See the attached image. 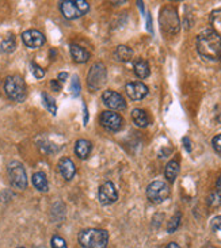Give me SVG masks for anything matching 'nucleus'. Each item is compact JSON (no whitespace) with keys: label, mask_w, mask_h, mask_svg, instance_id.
<instances>
[{"label":"nucleus","mask_w":221,"mask_h":248,"mask_svg":"<svg viewBox=\"0 0 221 248\" xmlns=\"http://www.w3.org/2000/svg\"><path fill=\"white\" fill-rule=\"evenodd\" d=\"M122 117L115 111H103L101 114V125L110 132H118L122 127Z\"/></svg>","instance_id":"nucleus-10"},{"label":"nucleus","mask_w":221,"mask_h":248,"mask_svg":"<svg viewBox=\"0 0 221 248\" xmlns=\"http://www.w3.org/2000/svg\"><path fill=\"white\" fill-rule=\"evenodd\" d=\"M212 145L215 148L216 152H219L221 154V134H217L213 137V140H212Z\"/></svg>","instance_id":"nucleus-30"},{"label":"nucleus","mask_w":221,"mask_h":248,"mask_svg":"<svg viewBox=\"0 0 221 248\" xmlns=\"http://www.w3.org/2000/svg\"><path fill=\"white\" fill-rule=\"evenodd\" d=\"M212 228L213 231H221V216H217L212 220Z\"/></svg>","instance_id":"nucleus-31"},{"label":"nucleus","mask_w":221,"mask_h":248,"mask_svg":"<svg viewBox=\"0 0 221 248\" xmlns=\"http://www.w3.org/2000/svg\"><path fill=\"white\" fill-rule=\"evenodd\" d=\"M7 174H8V179L14 188L25 190L27 187V175L22 163L11 161L7 166Z\"/></svg>","instance_id":"nucleus-6"},{"label":"nucleus","mask_w":221,"mask_h":248,"mask_svg":"<svg viewBox=\"0 0 221 248\" xmlns=\"http://www.w3.org/2000/svg\"><path fill=\"white\" fill-rule=\"evenodd\" d=\"M69 52H71V56H72V59H74L75 62H78V64H84V62H87V61L90 60V57H91V54L88 53L84 47L80 46V45H78V44H72V45L69 46Z\"/></svg>","instance_id":"nucleus-15"},{"label":"nucleus","mask_w":221,"mask_h":248,"mask_svg":"<svg viewBox=\"0 0 221 248\" xmlns=\"http://www.w3.org/2000/svg\"><path fill=\"white\" fill-rule=\"evenodd\" d=\"M125 91L132 101H141L147 96L149 90L142 81H132V83H127Z\"/></svg>","instance_id":"nucleus-12"},{"label":"nucleus","mask_w":221,"mask_h":248,"mask_svg":"<svg viewBox=\"0 0 221 248\" xmlns=\"http://www.w3.org/2000/svg\"><path fill=\"white\" fill-rule=\"evenodd\" d=\"M60 11L67 19H78L90 11V4L86 0H64L60 3Z\"/></svg>","instance_id":"nucleus-4"},{"label":"nucleus","mask_w":221,"mask_h":248,"mask_svg":"<svg viewBox=\"0 0 221 248\" xmlns=\"http://www.w3.org/2000/svg\"><path fill=\"white\" fill-rule=\"evenodd\" d=\"M4 93L15 102H23L26 99V83L19 75L7 76L4 80Z\"/></svg>","instance_id":"nucleus-3"},{"label":"nucleus","mask_w":221,"mask_h":248,"mask_svg":"<svg viewBox=\"0 0 221 248\" xmlns=\"http://www.w3.org/2000/svg\"><path fill=\"white\" fill-rule=\"evenodd\" d=\"M50 87L53 88L54 91H60V90H61V86L59 84V81H57V80L50 81Z\"/></svg>","instance_id":"nucleus-33"},{"label":"nucleus","mask_w":221,"mask_h":248,"mask_svg":"<svg viewBox=\"0 0 221 248\" xmlns=\"http://www.w3.org/2000/svg\"><path fill=\"white\" fill-rule=\"evenodd\" d=\"M22 40L23 44L30 49H38L44 44H45V37L44 34L38 31V30H26L25 33L22 34Z\"/></svg>","instance_id":"nucleus-13"},{"label":"nucleus","mask_w":221,"mask_h":248,"mask_svg":"<svg viewBox=\"0 0 221 248\" xmlns=\"http://www.w3.org/2000/svg\"><path fill=\"white\" fill-rule=\"evenodd\" d=\"M18 248H25V247H18Z\"/></svg>","instance_id":"nucleus-38"},{"label":"nucleus","mask_w":221,"mask_h":248,"mask_svg":"<svg viewBox=\"0 0 221 248\" xmlns=\"http://www.w3.org/2000/svg\"><path fill=\"white\" fill-rule=\"evenodd\" d=\"M114 57H115V60L120 61V62H129L133 57V50L126 45H120L115 49Z\"/></svg>","instance_id":"nucleus-18"},{"label":"nucleus","mask_w":221,"mask_h":248,"mask_svg":"<svg viewBox=\"0 0 221 248\" xmlns=\"http://www.w3.org/2000/svg\"><path fill=\"white\" fill-rule=\"evenodd\" d=\"M183 144H185V148L188 152H191V142H190V139L189 137H183Z\"/></svg>","instance_id":"nucleus-32"},{"label":"nucleus","mask_w":221,"mask_h":248,"mask_svg":"<svg viewBox=\"0 0 221 248\" xmlns=\"http://www.w3.org/2000/svg\"><path fill=\"white\" fill-rule=\"evenodd\" d=\"M59 171H60L61 176L65 179V181H71L76 174V167H75L74 161L68 157H64L59 161Z\"/></svg>","instance_id":"nucleus-14"},{"label":"nucleus","mask_w":221,"mask_h":248,"mask_svg":"<svg viewBox=\"0 0 221 248\" xmlns=\"http://www.w3.org/2000/svg\"><path fill=\"white\" fill-rule=\"evenodd\" d=\"M132 120L134 125L139 127H147L149 125V118L142 108H134L132 111Z\"/></svg>","instance_id":"nucleus-19"},{"label":"nucleus","mask_w":221,"mask_h":248,"mask_svg":"<svg viewBox=\"0 0 221 248\" xmlns=\"http://www.w3.org/2000/svg\"><path fill=\"white\" fill-rule=\"evenodd\" d=\"M42 101H44L45 108H47L52 114L53 115L57 114V106H56V102H54V99L50 96V95H47V93H42Z\"/></svg>","instance_id":"nucleus-24"},{"label":"nucleus","mask_w":221,"mask_h":248,"mask_svg":"<svg viewBox=\"0 0 221 248\" xmlns=\"http://www.w3.org/2000/svg\"><path fill=\"white\" fill-rule=\"evenodd\" d=\"M159 22H160L161 30L168 35L178 34L179 29H181V20H179L178 13L173 7H164L161 10Z\"/></svg>","instance_id":"nucleus-5"},{"label":"nucleus","mask_w":221,"mask_h":248,"mask_svg":"<svg viewBox=\"0 0 221 248\" xmlns=\"http://www.w3.org/2000/svg\"><path fill=\"white\" fill-rule=\"evenodd\" d=\"M208 205L210 208H219V206H221V191L216 190V191L209 194Z\"/></svg>","instance_id":"nucleus-26"},{"label":"nucleus","mask_w":221,"mask_h":248,"mask_svg":"<svg viewBox=\"0 0 221 248\" xmlns=\"http://www.w3.org/2000/svg\"><path fill=\"white\" fill-rule=\"evenodd\" d=\"M134 74L139 79H147L149 74H151V69H149V64L144 59H137L134 61Z\"/></svg>","instance_id":"nucleus-17"},{"label":"nucleus","mask_w":221,"mask_h":248,"mask_svg":"<svg viewBox=\"0 0 221 248\" xmlns=\"http://www.w3.org/2000/svg\"><path fill=\"white\" fill-rule=\"evenodd\" d=\"M32 181H33L34 187L37 188L38 191H42V193H45L49 190V182H47V175L44 174V172H35L33 175V178H32Z\"/></svg>","instance_id":"nucleus-21"},{"label":"nucleus","mask_w":221,"mask_h":248,"mask_svg":"<svg viewBox=\"0 0 221 248\" xmlns=\"http://www.w3.org/2000/svg\"><path fill=\"white\" fill-rule=\"evenodd\" d=\"M106 79H108V71H106V67L102 64V62H96L93 67L90 68L87 75V86L90 91H98L101 90L105 83H106Z\"/></svg>","instance_id":"nucleus-7"},{"label":"nucleus","mask_w":221,"mask_h":248,"mask_svg":"<svg viewBox=\"0 0 221 248\" xmlns=\"http://www.w3.org/2000/svg\"><path fill=\"white\" fill-rule=\"evenodd\" d=\"M118 200V191L113 182H105L99 187V201L102 205H111Z\"/></svg>","instance_id":"nucleus-11"},{"label":"nucleus","mask_w":221,"mask_h":248,"mask_svg":"<svg viewBox=\"0 0 221 248\" xmlns=\"http://www.w3.org/2000/svg\"><path fill=\"white\" fill-rule=\"evenodd\" d=\"M216 187H217V190H219V191H221V175L219 176L217 182H216Z\"/></svg>","instance_id":"nucleus-36"},{"label":"nucleus","mask_w":221,"mask_h":248,"mask_svg":"<svg viewBox=\"0 0 221 248\" xmlns=\"http://www.w3.org/2000/svg\"><path fill=\"white\" fill-rule=\"evenodd\" d=\"M170 195V187L166 182L155 181L149 183L147 187V197L152 203H161L168 198Z\"/></svg>","instance_id":"nucleus-8"},{"label":"nucleus","mask_w":221,"mask_h":248,"mask_svg":"<svg viewBox=\"0 0 221 248\" xmlns=\"http://www.w3.org/2000/svg\"><path fill=\"white\" fill-rule=\"evenodd\" d=\"M197 50L205 59H219L221 52V37H219L213 30H204L197 37Z\"/></svg>","instance_id":"nucleus-1"},{"label":"nucleus","mask_w":221,"mask_h":248,"mask_svg":"<svg viewBox=\"0 0 221 248\" xmlns=\"http://www.w3.org/2000/svg\"><path fill=\"white\" fill-rule=\"evenodd\" d=\"M16 47V40H15V35L10 34L4 37L3 40H0V52L3 53H11L15 50Z\"/></svg>","instance_id":"nucleus-22"},{"label":"nucleus","mask_w":221,"mask_h":248,"mask_svg":"<svg viewBox=\"0 0 221 248\" xmlns=\"http://www.w3.org/2000/svg\"><path fill=\"white\" fill-rule=\"evenodd\" d=\"M181 220H182V215L178 212V213H175L173 217H171V220L168 221L167 225V232L168 233H174L176 229L179 228V225H181Z\"/></svg>","instance_id":"nucleus-25"},{"label":"nucleus","mask_w":221,"mask_h":248,"mask_svg":"<svg viewBox=\"0 0 221 248\" xmlns=\"http://www.w3.org/2000/svg\"><path fill=\"white\" fill-rule=\"evenodd\" d=\"M219 59H220V61H221V52H220V56H219Z\"/></svg>","instance_id":"nucleus-37"},{"label":"nucleus","mask_w":221,"mask_h":248,"mask_svg":"<svg viewBox=\"0 0 221 248\" xmlns=\"http://www.w3.org/2000/svg\"><path fill=\"white\" fill-rule=\"evenodd\" d=\"M210 25H212V30L219 37H221V8H217L210 14Z\"/></svg>","instance_id":"nucleus-23"},{"label":"nucleus","mask_w":221,"mask_h":248,"mask_svg":"<svg viewBox=\"0 0 221 248\" xmlns=\"http://www.w3.org/2000/svg\"><path fill=\"white\" fill-rule=\"evenodd\" d=\"M91 149H93V145L86 139H80L75 142V154L79 159H87L91 154Z\"/></svg>","instance_id":"nucleus-16"},{"label":"nucleus","mask_w":221,"mask_h":248,"mask_svg":"<svg viewBox=\"0 0 221 248\" xmlns=\"http://www.w3.org/2000/svg\"><path fill=\"white\" fill-rule=\"evenodd\" d=\"M68 79V74H65V72H63V74H59V81H64L67 80Z\"/></svg>","instance_id":"nucleus-34"},{"label":"nucleus","mask_w":221,"mask_h":248,"mask_svg":"<svg viewBox=\"0 0 221 248\" xmlns=\"http://www.w3.org/2000/svg\"><path fill=\"white\" fill-rule=\"evenodd\" d=\"M30 65H32V72H33V75L37 79H42V78L45 76V71H44L40 65H37L35 62H32Z\"/></svg>","instance_id":"nucleus-29"},{"label":"nucleus","mask_w":221,"mask_h":248,"mask_svg":"<svg viewBox=\"0 0 221 248\" xmlns=\"http://www.w3.org/2000/svg\"><path fill=\"white\" fill-rule=\"evenodd\" d=\"M102 101L105 103V106H108L111 110H124L126 108V102L122 98V95L115 93L113 90H106L102 95Z\"/></svg>","instance_id":"nucleus-9"},{"label":"nucleus","mask_w":221,"mask_h":248,"mask_svg":"<svg viewBox=\"0 0 221 248\" xmlns=\"http://www.w3.org/2000/svg\"><path fill=\"white\" fill-rule=\"evenodd\" d=\"M179 171H181V166H179V163H178L176 160H171V161H168L167 166H166L164 175H166L167 181L173 183V182H175V179L178 178Z\"/></svg>","instance_id":"nucleus-20"},{"label":"nucleus","mask_w":221,"mask_h":248,"mask_svg":"<svg viewBox=\"0 0 221 248\" xmlns=\"http://www.w3.org/2000/svg\"><path fill=\"white\" fill-rule=\"evenodd\" d=\"M71 91H72V95H74V96H79V95H80L81 87H80V81H79V78H78V76H74V78H72Z\"/></svg>","instance_id":"nucleus-27"},{"label":"nucleus","mask_w":221,"mask_h":248,"mask_svg":"<svg viewBox=\"0 0 221 248\" xmlns=\"http://www.w3.org/2000/svg\"><path fill=\"white\" fill-rule=\"evenodd\" d=\"M166 248H181L176 243H168L167 246H166Z\"/></svg>","instance_id":"nucleus-35"},{"label":"nucleus","mask_w":221,"mask_h":248,"mask_svg":"<svg viewBox=\"0 0 221 248\" xmlns=\"http://www.w3.org/2000/svg\"><path fill=\"white\" fill-rule=\"evenodd\" d=\"M79 243L83 248H106L109 243V233L105 229H83L79 236Z\"/></svg>","instance_id":"nucleus-2"},{"label":"nucleus","mask_w":221,"mask_h":248,"mask_svg":"<svg viewBox=\"0 0 221 248\" xmlns=\"http://www.w3.org/2000/svg\"><path fill=\"white\" fill-rule=\"evenodd\" d=\"M52 248H68L65 240L60 236H53L52 237Z\"/></svg>","instance_id":"nucleus-28"}]
</instances>
